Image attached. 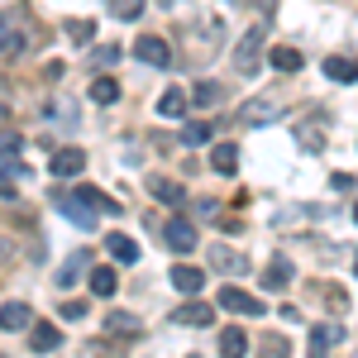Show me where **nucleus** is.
<instances>
[{
	"label": "nucleus",
	"instance_id": "1",
	"mask_svg": "<svg viewBox=\"0 0 358 358\" xmlns=\"http://www.w3.org/2000/svg\"><path fill=\"white\" fill-rule=\"evenodd\" d=\"M287 106H292V96L282 86L277 91H263V96H253L244 110H239V124H277L287 115Z\"/></svg>",
	"mask_w": 358,
	"mask_h": 358
},
{
	"label": "nucleus",
	"instance_id": "2",
	"mask_svg": "<svg viewBox=\"0 0 358 358\" xmlns=\"http://www.w3.org/2000/svg\"><path fill=\"white\" fill-rule=\"evenodd\" d=\"M258 67H263V29H248L239 38V48H234V72L258 77Z\"/></svg>",
	"mask_w": 358,
	"mask_h": 358
},
{
	"label": "nucleus",
	"instance_id": "3",
	"mask_svg": "<svg viewBox=\"0 0 358 358\" xmlns=\"http://www.w3.org/2000/svg\"><path fill=\"white\" fill-rule=\"evenodd\" d=\"M163 244L172 248V253H192L201 239H196V224L192 220H167L163 224Z\"/></svg>",
	"mask_w": 358,
	"mask_h": 358
},
{
	"label": "nucleus",
	"instance_id": "4",
	"mask_svg": "<svg viewBox=\"0 0 358 358\" xmlns=\"http://www.w3.org/2000/svg\"><path fill=\"white\" fill-rule=\"evenodd\" d=\"M53 210H57V215H67L72 224H82V229H91L96 215H101V210H91V206H86L82 196H53Z\"/></svg>",
	"mask_w": 358,
	"mask_h": 358
},
{
	"label": "nucleus",
	"instance_id": "5",
	"mask_svg": "<svg viewBox=\"0 0 358 358\" xmlns=\"http://www.w3.org/2000/svg\"><path fill=\"white\" fill-rule=\"evenodd\" d=\"M206 258H210V268L224 273V277H244L248 273V258H244V253H234V248H224V244H210Z\"/></svg>",
	"mask_w": 358,
	"mask_h": 358
},
{
	"label": "nucleus",
	"instance_id": "6",
	"mask_svg": "<svg viewBox=\"0 0 358 358\" xmlns=\"http://www.w3.org/2000/svg\"><path fill=\"white\" fill-rule=\"evenodd\" d=\"M24 48H29V34L0 15V62H15V57L24 53Z\"/></svg>",
	"mask_w": 358,
	"mask_h": 358
},
{
	"label": "nucleus",
	"instance_id": "7",
	"mask_svg": "<svg viewBox=\"0 0 358 358\" xmlns=\"http://www.w3.org/2000/svg\"><path fill=\"white\" fill-rule=\"evenodd\" d=\"M101 330H106V339H138L143 325H138V315H129V310H110L101 320Z\"/></svg>",
	"mask_w": 358,
	"mask_h": 358
},
{
	"label": "nucleus",
	"instance_id": "8",
	"mask_svg": "<svg viewBox=\"0 0 358 358\" xmlns=\"http://www.w3.org/2000/svg\"><path fill=\"white\" fill-rule=\"evenodd\" d=\"M134 57L148 62V67H172V48H167L163 38H153V34H143V38L134 43Z\"/></svg>",
	"mask_w": 358,
	"mask_h": 358
},
{
	"label": "nucleus",
	"instance_id": "9",
	"mask_svg": "<svg viewBox=\"0 0 358 358\" xmlns=\"http://www.w3.org/2000/svg\"><path fill=\"white\" fill-rule=\"evenodd\" d=\"M57 344H62V330L48 325V320H29V349L34 354H53Z\"/></svg>",
	"mask_w": 358,
	"mask_h": 358
},
{
	"label": "nucleus",
	"instance_id": "10",
	"mask_svg": "<svg viewBox=\"0 0 358 358\" xmlns=\"http://www.w3.org/2000/svg\"><path fill=\"white\" fill-rule=\"evenodd\" d=\"M215 301L224 306V310H239V315H263V301L258 296H248V292H239V287H220V296Z\"/></svg>",
	"mask_w": 358,
	"mask_h": 358
},
{
	"label": "nucleus",
	"instance_id": "11",
	"mask_svg": "<svg viewBox=\"0 0 358 358\" xmlns=\"http://www.w3.org/2000/svg\"><path fill=\"white\" fill-rule=\"evenodd\" d=\"M325 77H330V82H339V86H354L358 82V57L330 53V57H325Z\"/></svg>",
	"mask_w": 358,
	"mask_h": 358
},
{
	"label": "nucleus",
	"instance_id": "12",
	"mask_svg": "<svg viewBox=\"0 0 358 358\" xmlns=\"http://www.w3.org/2000/svg\"><path fill=\"white\" fill-rule=\"evenodd\" d=\"M167 277H172V287H177L182 296H201V287H206V273H201V268H192V263H177Z\"/></svg>",
	"mask_w": 358,
	"mask_h": 358
},
{
	"label": "nucleus",
	"instance_id": "13",
	"mask_svg": "<svg viewBox=\"0 0 358 358\" xmlns=\"http://www.w3.org/2000/svg\"><path fill=\"white\" fill-rule=\"evenodd\" d=\"M82 167H86L82 148H57L53 163H48V172H53V177H82Z\"/></svg>",
	"mask_w": 358,
	"mask_h": 358
},
{
	"label": "nucleus",
	"instance_id": "14",
	"mask_svg": "<svg viewBox=\"0 0 358 358\" xmlns=\"http://www.w3.org/2000/svg\"><path fill=\"white\" fill-rule=\"evenodd\" d=\"M82 273H91V253H72V258H62V268H57V287L67 292V287H77L82 282Z\"/></svg>",
	"mask_w": 358,
	"mask_h": 358
},
{
	"label": "nucleus",
	"instance_id": "15",
	"mask_svg": "<svg viewBox=\"0 0 358 358\" xmlns=\"http://www.w3.org/2000/svg\"><path fill=\"white\" fill-rule=\"evenodd\" d=\"M172 320H177V325H192V330H201V325H210V320H215V310H210L206 301H182L177 310H172Z\"/></svg>",
	"mask_w": 358,
	"mask_h": 358
},
{
	"label": "nucleus",
	"instance_id": "16",
	"mask_svg": "<svg viewBox=\"0 0 358 358\" xmlns=\"http://www.w3.org/2000/svg\"><path fill=\"white\" fill-rule=\"evenodd\" d=\"M292 134L306 153H320L325 148V120H301V124H292Z\"/></svg>",
	"mask_w": 358,
	"mask_h": 358
},
{
	"label": "nucleus",
	"instance_id": "17",
	"mask_svg": "<svg viewBox=\"0 0 358 358\" xmlns=\"http://www.w3.org/2000/svg\"><path fill=\"white\" fill-rule=\"evenodd\" d=\"M29 315H34V310H29L24 301H5V306H0V330L20 334V330L29 325Z\"/></svg>",
	"mask_w": 358,
	"mask_h": 358
},
{
	"label": "nucleus",
	"instance_id": "18",
	"mask_svg": "<svg viewBox=\"0 0 358 358\" xmlns=\"http://www.w3.org/2000/svg\"><path fill=\"white\" fill-rule=\"evenodd\" d=\"M210 167H215L220 177H234V172H239V148H234V143H215V148H210Z\"/></svg>",
	"mask_w": 358,
	"mask_h": 358
},
{
	"label": "nucleus",
	"instance_id": "19",
	"mask_svg": "<svg viewBox=\"0 0 358 358\" xmlns=\"http://www.w3.org/2000/svg\"><path fill=\"white\" fill-rule=\"evenodd\" d=\"M339 339H344V325H334V320L315 325V330H310V354H325V349H334Z\"/></svg>",
	"mask_w": 358,
	"mask_h": 358
},
{
	"label": "nucleus",
	"instance_id": "20",
	"mask_svg": "<svg viewBox=\"0 0 358 358\" xmlns=\"http://www.w3.org/2000/svg\"><path fill=\"white\" fill-rule=\"evenodd\" d=\"M148 196H158L163 206H182V201H187V192H182L172 177H148Z\"/></svg>",
	"mask_w": 358,
	"mask_h": 358
},
{
	"label": "nucleus",
	"instance_id": "21",
	"mask_svg": "<svg viewBox=\"0 0 358 358\" xmlns=\"http://www.w3.org/2000/svg\"><path fill=\"white\" fill-rule=\"evenodd\" d=\"M91 101H96V106H115V101H120V82H115L110 72H96V82H91Z\"/></svg>",
	"mask_w": 358,
	"mask_h": 358
},
{
	"label": "nucleus",
	"instance_id": "22",
	"mask_svg": "<svg viewBox=\"0 0 358 358\" xmlns=\"http://www.w3.org/2000/svg\"><path fill=\"white\" fill-rule=\"evenodd\" d=\"M287 282H292V258H282V253H277L273 263H268V273H263V287H268V292H282Z\"/></svg>",
	"mask_w": 358,
	"mask_h": 358
},
{
	"label": "nucleus",
	"instance_id": "23",
	"mask_svg": "<svg viewBox=\"0 0 358 358\" xmlns=\"http://www.w3.org/2000/svg\"><path fill=\"white\" fill-rule=\"evenodd\" d=\"M106 248H110L115 263H138V244L129 234H106Z\"/></svg>",
	"mask_w": 358,
	"mask_h": 358
},
{
	"label": "nucleus",
	"instance_id": "24",
	"mask_svg": "<svg viewBox=\"0 0 358 358\" xmlns=\"http://www.w3.org/2000/svg\"><path fill=\"white\" fill-rule=\"evenodd\" d=\"M48 120H62V129H77V101L72 96H53L48 101Z\"/></svg>",
	"mask_w": 358,
	"mask_h": 358
},
{
	"label": "nucleus",
	"instance_id": "25",
	"mask_svg": "<svg viewBox=\"0 0 358 358\" xmlns=\"http://www.w3.org/2000/svg\"><path fill=\"white\" fill-rule=\"evenodd\" d=\"M268 62H273L277 72H292V77H296V72H301V62H306V57L296 53L292 43H282V48H273V53H268Z\"/></svg>",
	"mask_w": 358,
	"mask_h": 358
},
{
	"label": "nucleus",
	"instance_id": "26",
	"mask_svg": "<svg viewBox=\"0 0 358 358\" xmlns=\"http://www.w3.org/2000/svg\"><path fill=\"white\" fill-rule=\"evenodd\" d=\"M192 101L201 106V110H210V106H224V86H220V82H196Z\"/></svg>",
	"mask_w": 358,
	"mask_h": 358
},
{
	"label": "nucleus",
	"instance_id": "27",
	"mask_svg": "<svg viewBox=\"0 0 358 358\" xmlns=\"http://www.w3.org/2000/svg\"><path fill=\"white\" fill-rule=\"evenodd\" d=\"M91 292L96 296H115L120 292V273L115 268H91Z\"/></svg>",
	"mask_w": 358,
	"mask_h": 358
},
{
	"label": "nucleus",
	"instance_id": "28",
	"mask_svg": "<svg viewBox=\"0 0 358 358\" xmlns=\"http://www.w3.org/2000/svg\"><path fill=\"white\" fill-rule=\"evenodd\" d=\"M182 110H187V91H177V86H172V91H163L158 115H163V120H182Z\"/></svg>",
	"mask_w": 358,
	"mask_h": 358
},
{
	"label": "nucleus",
	"instance_id": "29",
	"mask_svg": "<svg viewBox=\"0 0 358 358\" xmlns=\"http://www.w3.org/2000/svg\"><path fill=\"white\" fill-rule=\"evenodd\" d=\"M115 62H120V48H115V43H101V48H91V67H96V72H110Z\"/></svg>",
	"mask_w": 358,
	"mask_h": 358
},
{
	"label": "nucleus",
	"instance_id": "30",
	"mask_svg": "<svg viewBox=\"0 0 358 358\" xmlns=\"http://www.w3.org/2000/svg\"><path fill=\"white\" fill-rule=\"evenodd\" d=\"M148 10V0H110V15L115 20H138Z\"/></svg>",
	"mask_w": 358,
	"mask_h": 358
},
{
	"label": "nucleus",
	"instance_id": "31",
	"mask_svg": "<svg viewBox=\"0 0 358 358\" xmlns=\"http://www.w3.org/2000/svg\"><path fill=\"white\" fill-rule=\"evenodd\" d=\"M220 349H224L229 358H239V354L248 349V334H244V330H224V334H220Z\"/></svg>",
	"mask_w": 358,
	"mask_h": 358
},
{
	"label": "nucleus",
	"instance_id": "32",
	"mask_svg": "<svg viewBox=\"0 0 358 358\" xmlns=\"http://www.w3.org/2000/svg\"><path fill=\"white\" fill-rule=\"evenodd\" d=\"M210 138H215V124H206V120L182 129V143H210Z\"/></svg>",
	"mask_w": 358,
	"mask_h": 358
},
{
	"label": "nucleus",
	"instance_id": "33",
	"mask_svg": "<svg viewBox=\"0 0 358 358\" xmlns=\"http://www.w3.org/2000/svg\"><path fill=\"white\" fill-rule=\"evenodd\" d=\"M67 34H72L77 43H91V34H96V29L86 24V20H72V24H67Z\"/></svg>",
	"mask_w": 358,
	"mask_h": 358
},
{
	"label": "nucleus",
	"instance_id": "34",
	"mask_svg": "<svg viewBox=\"0 0 358 358\" xmlns=\"http://www.w3.org/2000/svg\"><path fill=\"white\" fill-rule=\"evenodd\" d=\"M62 320H86V301H67L62 306Z\"/></svg>",
	"mask_w": 358,
	"mask_h": 358
},
{
	"label": "nucleus",
	"instance_id": "35",
	"mask_svg": "<svg viewBox=\"0 0 358 358\" xmlns=\"http://www.w3.org/2000/svg\"><path fill=\"white\" fill-rule=\"evenodd\" d=\"M10 263H15V239L0 234V268H10Z\"/></svg>",
	"mask_w": 358,
	"mask_h": 358
},
{
	"label": "nucleus",
	"instance_id": "36",
	"mask_svg": "<svg viewBox=\"0 0 358 358\" xmlns=\"http://www.w3.org/2000/svg\"><path fill=\"white\" fill-rule=\"evenodd\" d=\"M325 301H330L334 310H344V306H349V296H344V292H339V287H325Z\"/></svg>",
	"mask_w": 358,
	"mask_h": 358
},
{
	"label": "nucleus",
	"instance_id": "37",
	"mask_svg": "<svg viewBox=\"0 0 358 358\" xmlns=\"http://www.w3.org/2000/svg\"><path fill=\"white\" fill-rule=\"evenodd\" d=\"M330 187H334V192H354V177H349V172H334Z\"/></svg>",
	"mask_w": 358,
	"mask_h": 358
},
{
	"label": "nucleus",
	"instance_id": "38",
	"mask_svg": "<svg viewBox=\"0 0 358 358\" xmlns=\"http://www.w3.org/2000/svg\"><path fill=\"white\" fill-rule=\"evenodd\" d=\"M258 10H263V20H273V15H277V0H258Z\"/></svg>",
	"mask_w": 358,
	"mask_h": 358
},
{
	"label": "nucleus",
	"instance_id": "39",
	"mask_svg": "<svg viewBox=\"0 0 358 358\" xmlns=\"http://www.w3.org/2000/svg\"><path fill=\"white\" fill-rule=\"evenodd\" d=\"M354 224H358V206H354Z\"/></svg>",
	"mask_w": 358,
	"mask_h": 358
},
{
	"label": "nucleus",
	"instance_id": "40",
	"mask_svg": "<svg viewBox=\"0 0 358 358\" xmlns=\"http://www.w3.org/2000/svg\"><path fill=\"white\" fill-rule=\"evenodd\" d=\"M163 5H172V0H163Z\"/></svg>",
	"mask_w": 358,
	"mask_h": 358
},
{
	"label": "nucleus",
	"instance_id": "41",
	"mask_svg": "<svg viewBox=\"0 0 358 358\" xmlns=\"http://www.w3.org/2000/svg\"><path fill=\"white\" fill-rule=\"evenodd\" d=\"M354 268H358V258H354Z\"/></svg>",
	"mask_w": 358,
	"mask_h": 358
}]
</instances>
